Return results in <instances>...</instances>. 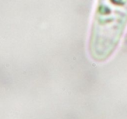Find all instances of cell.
Returning a JSON list of instances; mask_svg holds the SVG:
<instances>
[{
	"label": "cell",
	"mask_w": 127,
	"mask_h": 119,
	"mask_svg": "<svg viewBox=\"0 0 127 119\" xmlns=\"http://www.w3.org/2000/svg\"><path fill=\"white\" fill-rule=\"evenodd\" d=\"M127 25V0H98L91 32V54L105 60L114 51Z\"/></svg>",
	"instance_id": "1"
}]
</instances>
